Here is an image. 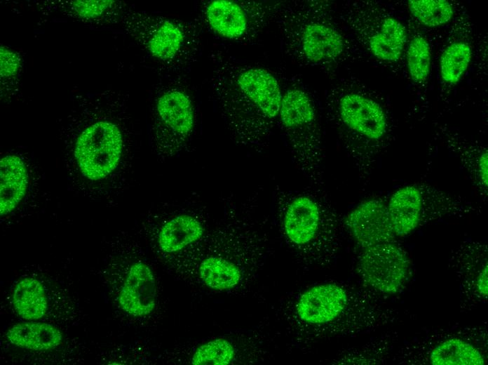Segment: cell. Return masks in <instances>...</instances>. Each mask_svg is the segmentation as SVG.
Masks as SVG:
<instances>
[{
	"mask_svg": "<svg viewBox=\"0 0 488 365\" xmlns=\"http://www.w3.org/2000/svg\"><path fill=\"white\" fill-rule=\"evenodd\" d=\"M278 27L287 53L301 64L324 66L344 51V39L327 18L322 1H295L284 6L280 10Z\"/></svg>",
	"mask_w": 488,
	"mask_h": 365,
	"instance_id": "6da1fadb",
	"label": "cell"
},
{
	"mask_svg": "<svg viewBox=\"0 0 488 365\" xmlns=\"http://www.w3.org/2000/svg\"><path fill=\"white\" fill-rule=\"evenodd\" d=\"M278 121L294 164L317 185L322 157L320 126L315 102L303 88L291 85L283 92Z\"/></svg>",
	"mask_w": 488,
	"mask_h": 365,
	"instance_id": "7a4b0ae2",
	"label": "cell"
},
{
	"mask_svg": "<svg viewBox=\"0 0 488 365\" xmlns=\"http://www.w3.org/2000/svg\"><path fill=\"white\" fill-rule=\"evenodd\" d=\"M279 224L284 239L304 265L317 267L324 261L325 209L313 194H281Z\"/></svg>",
	"mask_w": 488,
	"mask_h": 365,
	"instance_id": "3957f363",
	"label": "cell"
},
{
	"mask_svg": "<svg viewBox=\"0 0 488 365\" xmlns=\"http://www.w3.org/2000/svg\"><path fill=\"white\" fill-rule=\"evenodd\" d=\"M348 294L341 286L326 283L306 289L287 310V321L296 332L314 338L321 335L345 312Z\"/></svg>",
	"mask_w": 488,
	"mask_h": 365,
	"instance_id": "277c9868",
	"label": "cell"
},
{
	"mask_svg": "<svg viewBox=\"0 0 488 365\" xmlns=\"http://www.w3.org/2000/svg\"><path fill=\"white\" fill-rule=\"evenodd\" d=\"M123 149V135L114 123L94 121L76 138L74 157L82 175L90 180L105 178L118 166Z\"/></svg>",
	"mask_w": 488,
	"mask_h": 365,
	"instance_id": "5b68a950",
	"label": "cell"
},
{
	"mask_svg": "<svg viewBox=\"0 0 488 365\" xmlns=\"http://www.w3.org/2000/svg\"><path fill=\"white\" fill-rule=\"evenodd\" d=\"M357 269L370 287L383 293L393 294L406 280L409 260L404 251L391 241L362 249Z\"/></svg>",
	"mask_w": 488,
	"mask_h": 365,
	"instance_id": "8992f818",
	"label": "cell"
},
{
	"mask_svg": "<svg viewBox=\"0 0 488 365\" xmlns=\"http://www.w3.org/2000/svg\"><path fill=\"white\" fill-rule=\"evenodd\" d=\"M332 112L342 126L360 138L377 141L386 132L387 121L381 106L374 99L356 91H345L332 94Z\"/></svg>",
	"mask_w": 488,
	"mask_h": 365,
	"instance_id": "52a82bcc",
	"label": "cell"
},
{
	"mask_svg": "<svg viewBox=\"0 0 488 365\" xmlns=\"http://www.w3.org/2000/svg\"><path fill=\"white\" fill-rule=\"evenodd\" d=\"M117 303L121 310L133 317H146L157 301L155 276L150 267L137 260L128 265L119 283Z\"/></svg>",
	"mask_w": 488,
	"mask_h": 365,
	"instance_id": "ba28073f",
	"label": "cell"
},
{
	"mask_svg": "<svg viewBox=\"0 0 488 365\" xmlns=\"http://www.w3.org/2000/svg\"><path fill=\"white\" fill-rule=\"evenodd\" d=\"M236 86L273 126L278 119L283 92L278 79L269 71L253 67L229 72Z\"/></svg>",
	"mask_w": 488,
	"mask_h": 365,
	"instance_id": "9c48e42d",
	"label": "cell"
},
{
	"mask_svg": "<svg viewBox=\"0 0 488 365\" xmlns=\"http://www.w3.org/2000/svg\"><path fill=\"white\" fill-rule=\"evenodd\" d=\"M345 225L362 249L391 242L395 236L387 206L378 199L359 204L347 215Z\"/></svg>",
	"mask_w": 488,
	"mask_h": 365,
	"instance_id": "30bf717a",
	"label": "cell"
},
{
	"mask_svg": "<svg viewBox=\"0 0 488 365\" xmlns=\"http://www.w3.org/2000/svg\"><path fill=\"white\" fill-rule=\"evenodd\" d=\"M360 28V35L365 37V42L370 52L377 59L386 62H396L400 58L407 40L404 25L391 16H385L377 23L368 24Z\"/></svg>",
	"mask_w": 488,
	"mask_h": 365,
	"instance_id": "8fae6325",
	"label": "cell"
},
{
	"mask_svg": "<svg viewBox=\"0 0 488 365\" xmlns=\"http://www.w3.org/2000/svg\"><path fill=\"white\" fill-rule=\"evenodd\" d=\"M158 120L176 138H187L192 132L194 112L189 96L182 91L169 90L156 101Z\"/></svg>",
	"mask_w": 488,
	"mask_h": 365,
	"instance_id": "7c38bea8",
	"label": "cell"
},
{
	"mask_svg": "<svg viewBox=\"0 0 488 365\" xmlns=\"http://www.w3.org/2000/svg\"><path fill=\"white\" fill-rule=\"evenodd\" d=\"M422 206V192L414 185L404 186L393 193L387 210L395 235L404 237L416 228Z\"/></svg>",
	"mask_w": 488,
	"mask_h": 365,
	"instance_id": "4fadbf2b",
	"label": "cell"
},
{
	"mask_svg": "<svg viewBox=\"0 0 488 365\" xmlns=\"http://www.w3.org/2000/svg\"><path fill=\"white\" fill-rule=\"evenodd\" d=\"M0 214L12 212L25 197L29 182L27 167L18 156L6 155L0 160Z\"/></svg>",
	"mask_w": 488,
	"mask_h": 365,
	"instance_id": "5bb4252c",
	"label": "cell"
},
{
	"mask_svg": "<svg viewBox=\"0 0 488 365\" xmlns=\"http://www.w3.org/2000/svg\"><path fill=\"white\" fill-rule=\"evenodd\" d=\"M207 22L219 35L238 39L249 31L248 13L238 3L229 0H215L206 7Z\"/></svg>",
	"mask_w": 488,
	"mask_h": 365,
	"instance_id": "9a60e30c",
	"label": "cell"
},
{
	"mask_svg": "<svg viewBox=\"0 0 488 365\" xmlns=\"http://www.w3.org/2000/svg\"><path fill=\"white\" fill-rule=\"evenodd\" d=\"M6 336L12 345L31 351H50L63 342V333L57 327L36 321L16 324Z\"/></svg>",
	"mask_w": 488,
	"mask_h": 365,
	"instance_id": "2e32d148",
	"label": "cell"
},
{
	"mask_svg": "<svg viewBox=\"0 0 488 365\" xmlns=\"http://www.w3.org/2000/svg\"><path fill=\"white\" fill-rule=\"evenodd\" d=\"M46 288L37 278H21L14 286L11 296L15 312L27 321H38L46 317L49 310Z\"/></svg>",
	"mask_w": 488,
	"mask_h": 365,
	"instance_id": "e0dca14e",
	"label": "cell"
},
{
	"mask_svg": "<svg viewBox=\"0 0 488 365\" xmlns=\"http://www.w3.org/2000/svg\"><path fill=\"white\" fill-rule=\"evenodd\" d=\"M205 229L194 217L182 214L165 222L158 234L159 249L168 254L178 252L201 238Z\"/></svg>",
	"mask_w": 488,
	"mask_h": 365,
	"instance_id": "ac0fdd59",
	"label": "cell"
},
{
	"mask_svg": "<svg viewBox=\"0 0 488 365\" xmlns=\"http://www.w3.org/2000/svg\"><path fill=\"white\" fill-rule=\"evenodd\" d=\"M244 272L241 265L222 254L205 258L198 269L201 281L209 288L218 291L238 287L243 283Z\"/></svg>",
	"mask_w": 488,
	"mask_h": 365,
	"instance_id": "d6986e66",
	"label": "cell"
},
{
	"mask_svg": "<svg viewBox=\"0 0 488 365\" xmlns=\"http://www.w3.org/2000/svg\"><path fill=\"white\" fill-rule=\"evenodd\" d=\"M184 41L182 29L168 20H156L147 27L144 44L149 53L162 61L174 59Z\"/></svg>",
	"mask_w": 488,
	"mask_h": 365,
	"instance_id": "ffe728a7",
	"label": "cell"
},
{
	"mask_svg": "<svg viewBox=\"0 0 488 365\" xmlns=\"http://www.w3.org/2000/svg\"><path fill=\"white\" fill-rule=\"evenodd\" d=\"M430 362L433 365H483L485 361L473 345L459 338H452L433 349Z\"/></svg>",
	"mask_w": 488,
	"mask_h": 365,
	"instance_id": "44dd1931",
	"label": "cell"
},
{
	"mask_svg": "<svg viewBox=\"0 0 488 365\" xmlns=\"http://www.w3.org/2000/svg\"><path fill=\"white\" fill-rule=\"evenodd\" d=\"M472 58V48L466 43L450 44L440 57V69L442 80L450 84H457L466 72Z\"/></svg>",
	"mask_w": 488,
	"mask_h": 365,
	"instance_id": "7402d4cb",
	"label": "cell"
},
{
	"mask_svg": "<svg viewBox=\"0 0 488 365\" xmlns=\"http://www.w3.org/2000/svg\"><path fill=\"white\" fill-rule=\"evenodd\" d=\"M408 7L412 15L427 27L445 25L454 15L452 5L445 0H409Z\"/></svg>",
	"mask_w": 488,
	"mask_h": 365,
	"instance_id": "603a6c76",
	"label": "cell"
},
{
	"mask_svg": "<svg viewBox=\"0 0 488 365\" xmlns=\"http://www.w3.org/2000/svg\"><path fill=\"white\" fill-rule=\"evenodd\" d=\"M236 351L226 339L216 338L196 348L191 363L195 365H228L233 362Z\"/></svg>",
	"mask_w": 488,
	"mask_h": 365,
	"instance_id": "cb8c5ba5",
	"label": "cell"
},
{
	"mask_svg": "<svg viewBox=\"0 0 488 365\" xmlns=\"http://www.w3.org/2000/svg\"><path fill=\"white\" fill-rule=\"evenodd\" d=\"M431 48L422 36L414 37L409 44L407 53L408 72L412 80L421 83L426 80L431 68Z\"/></svg>",
	"mask_w": 488,
	"mask_h": 365,
	"instance_id": "d4e9b609",
	"label": "cell"
},
{
	"mask_svg": "<svg viewBox=\"0 0 488 365\" xmlns=\"http://www.w3.org/2000/svg\"><path fill=\"white\" fill-rule=\"evenodd\" d=\"M114 1H74L70 3V9L76 16L83 19H93L103 15L114 4Z\"/></svg>",
	"mask_w": 488,
	"mask_h": 365,
	"instance_id": "484cf974",
	"label": "cell"
},
{
	"mask_svg": "<svg viewBox=\"0 0 488 365\" xmlns=\"http://www.w3.org/2000/svg\"><path fill=\"white\" fill-rule=\"evenodd\" d=\"M0 74L1 79L14 78L20 69V58L13 51L5 46L0 48Z\"/></svg>",
	"mask_w": 488,
	"mask_h": 365,
	"instance_id": "4316f807",
	"label": "cell"
},
{
	"mask_svg": "<svg viewBox=\"0 0 488 365\" xmlns=\"http://www.w3.org/2000/svg\"><path fill=\"white\" fill-rule=\"evenodd\" d=\"M477 289L479 293L487 297L488 295V267L487 265L484 266L479 273L476 281Z\"/></svg>",
	"mask_w": 488,
	"mask_h": 365,
	"instance_id": "83f0119b",
	"label": "cell"
},
{
	"mask_svg": "<svg viewBox=\"0 0 488 365\" xmlns=\"http://www.w3.org/2000/svg\"><path fill=\"white\" fill-rule=\"evenodd\" d=\"M478 172L482 184L487 187L488 184V155L484 151L480 157L478 161Z\"/></svg>",
	"mask_w": 488,
	"mask_h": 365,
	"instance_id": "f1b7e54d",
	"label": "cell"
}]
</instances>
